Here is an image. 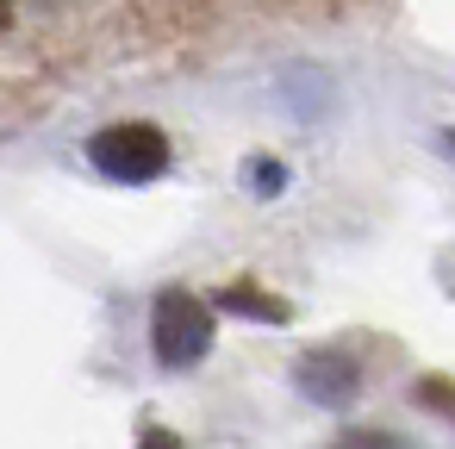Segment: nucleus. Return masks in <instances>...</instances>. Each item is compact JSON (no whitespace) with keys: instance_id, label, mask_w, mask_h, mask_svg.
<instances>
[{"instance_id":"f257e3e1","label":"nucleus","mask_w":455,"mask_h":449,"mask_svg":"<svg viewBox=\"0 0 455 449\" xmlns=\"http://www.w3.org/2000/svg\"><path fill=\"white\" fill-rule=\"evenodd\" d=\"M150 343L163 368H194L212 349V306L188 287H163L156 312H150Z\"/></svg>"},{"instance_id":"f03ea898","label":"nucleus","mask_w":455,"mask_h":449,"mask_svg":"<svg viewBox=\"0 0 455 449\" xmlns=\"http://www.w3.org/2000/svg\"><path fill=\"white\" fill-rule=\"evenodd\" d=\"M88 163L100 175H113V181L138 188V181H156L169 169V138L156 125H144V119H125V125H107V132L88 138Z\"/></svg>"},{"instance_id":"7ed1b4c3","label":"nucleus","mask_w":455,"mask_h":449,"mask_svg":"<svg viewBox=\"0 0 455 449\" xmlns=\"http://www.w3.org/2000/svg\"><path fill=\"white\" fill-rule=\"evenodd\" d=\"M293 387H299L312 405H355V399H362V362H355L349 349H337V343L306 349V356L293 362Z\"/></svg>"},{"instance_id":"20e7f679","label":"nucleus","mask_w":455,"mask_h":449,"mask_svg":"<svg viewBox=\"0 0 455 449\" xmlns=\"http://www.w3.org/2000/svg\"><path fill=\"white\" fill-rule=\"evenodd\" d=\"M219 312L262 318V325H287V318H293V306H287V300H275V293H268V287H256V281H231V287L219 293Z\"/></svg>"},{"instance_id":"39448f33","label":"nucleus","mask_w":455,"mask_h":449,"mask_svg":"<svg viewBox=\"0 0 455 449\" xmlns=\"http://www.w3.org/2000/svg\"><path fill=\"white\" fill-rule=\"evenodd\" d=\"M411 393H418V405H424V412H436V418H449V424H455V381H449V374H424Z\"/></svg>"},{"instance_id":"423d86ee","label":"nucleus","mask_w":455,"mask_h":449,"mask_svg":"<svg viewBox=\"0 0 455 449\" xmlns=\"http://www.w3.org/2000/svg\"><path fill=\"white\" fill-rule=\"evenodd\" d=\"M243 181H256V188H262V200H268V194H281V181H287V175H281V163H250V169H243Z\"/></svg>"},{"instance_id":"0eeeda50","label":"nucleus","mask_w":455,"mask_h":449,"mask_svg":"<svg viewBox=\"0 0 455 449\" xmlns=\"http://www.w3.org/2000/svg\"><path fill=\"white\" fill-rule=\"evenodd\" d=\"M138 449H181V437H175V430H163V424H150V430L138 437Z\"/></svg>"},{"instance_id":"6e6552de","label":"nucleus","mask_w":455,"mask_h":449,"mask_svg":"<svg viewBox=\"0 0 455 449\" xmlns=\"http://www.w3.org/2000/svg\"><path fill=\"white\" fill-rule=\"evenodd\" d=\"M13 32V0H0V38Z\"/></svg>"},{"instance_id":"1a4fd4ad","label":"nucleus","mask_w":455,"mask_h":449,"mask_svg":"<svg viewBox=\"0 0 455 449\" xmlns=\"http://www.w3.org/2000/svg\"><path fill=\"white\" fill-rule=\"evenodd\" d=\"M436 144H443V156H455V125H443V138H436Z\"/></svg>"}]
</instances>
